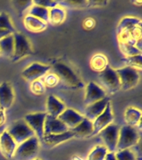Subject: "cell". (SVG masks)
Segmentation results:
<instances>
[{
	"label": "cell",
	"mask_w": 142,
	"mask_h": 160,
	"mask_svg": "<svg viewBox=\"0 0 142 160\" xmlns=\"http://www.w3.org/2000/svg\"><path fill=\"white\" fill-rule=\"evenodd\" d=\"M38 150L39 140L34 136L17 145L13 158L17 160H32L37 155Z\"/></svg>",
	"instance_id": "6da1fadb"
},
{
	"label": "cell",
	"mask_w": 142,
	"mask_h": 160,
	"mask_svg": "<svg viewBox=\"0 0 142 160\" xmlns=\"http://www.w3.org/2000/svg\"><path fill=\"white\" fill-rule=\"evenodd\" d=\"M6 131L12 138L17 145H19L30 138L35 136L34 132L23 119L13 122L9 127H7Z\"/></svg>",
	"instance_id": "7a4b0ae2"
},
{
	"label": "cell",
	"mask_w": 142,
	"mask_h": 160,
	"mask_svg": "<svg viewBox=\"0 0 142 160\" xmlns=\"http://www.w3.org/2000/svg\"><path fill=\"white\" fill-rule=\"evenodd\" d=\"M140 139L137 128L131 126L125 125L120 129L119 138L116 145V151L130 148L138 143Z\"/></svg>",
	"instance_id": "3957f363"
},
{
	"label": "cell",
	"mask_w": 142,
	"mask_h": 160,
	"mask_svg": "<svg viewBox=\"0 0 142 160\" xmlns=\"http://www.w3.org/2000/svg\"><path fill=\"white\" fill-rule=\"evenodd\" d=\"M98 79L106 92L113 94L121 89V82L118 74L116 70L110 67L109 65L103 71L99 72Z\"/></svg>",
	"instance_id": "277c9868"
},
{
	"label": "cell",
	"mask_w": 142,
	"mask_h": 160,
	"mask_svg": "<svg viewBox=\"0 0 142 160\" xmlns=\"http://www.w3.org/2000/svg\"><path fill=\"white\" fill-rule=\"evenodd\" d=\"M51 69L52 72L57 76L59 81H62L67 86L80 87L82 84V82L74 71L65 63L62 62L56 63L53 67L51 68Z\"/></svg>",
	"instance_id": "5b68a950"
},
{
	"label": "cell",
	"mask_w": 142,
	"mask_h": 160,
	"mask_svg": "<svg viewBox=\"0 0 142 160\" xmlns=\"http://www.w3.org/2000/svg\"><path fill=\"white\" fill-rule=\"evenodd\" d=\"M116 72L119 77L121 89L126 91L131 89L138 84L140 80V70L125 66L121 68H118L116 70Z\"/></svg>",
	"instance_id": "8992f818"
},
{
	"label": "cell",
	"mask_w": 142,
	"mask_h": 160,
	"mask_svg": "<svg viewBox=\"0 0 142 160\" xmlns=\"http://www.w3.org/2000/svg\"><path fill=\"white\" fill-rule=\"evenodd\" d=\"M14 39V49L12 57V62H17L21 58L32 54V50L29 41L26 36L20 32H14L12 33Z\"/></svg>",
	"instance_id": "52a82bcc"
},
{
	"label": "cell",
	"mask_w": 142,
	"mask_h": 160,
	"mask_svg": "<svg viewBox=\"0 0 142 160\" xmlns=\"http://www.w3.org/2000/svg\"><path fill=\"white\" fill-rule=\"evenodd\" d=\"M120 128L117 124L108 125L99 132L101 138L104 142V146L109 152H116V145L119 138Z\"/></svg>",
	"instance_id": "ba28073f"
},
{
	"label": "cell",
	"mask_w": 142,
	"mask_h": 160,
	"mask_svg": "<svg viewBox=\"0 0 142 160\" xmlns=\"http://www.w3.org/2000/svg\"><path fill=\"white\" fill-rule=\"evenodd\" d=\"M47 112H34L29 113L24 117V121L31 128V129L34 132L35 136L38 138V140L42 141V138L44 136L43 132V127Z\"/></svg>",
	"instance_id": "9c48e42d"
},
{
	"label": "cell",
	"mask_w": 142,
	"mask_h": 160,
	"mask_svg": "<svg viewBox=\"0 0 142 160\" xmlns=\"http://www.w3.org/2000/svg\"><path fill=\"white\" fill-rule=\"evenodd\" d=\"M50 70H51V67L48 65L33 62L22 71V76L24 79L29 82H33V81L38 80L41 78L44 77L45 75L48 73Z\"/></svg>",
	"instance_id": "30bf717a"
},
{
	"label": "cell",
	"mask_w": 142,
	"mask_h": 160,
	"mask_svg": "<svg viewBox=\"0 0 142 160\" xmlns=\"http://www.w3.org/2000/svg\"><path fill=\"white\" fill-rule=\"evenodd\" d=\"M113 118H113V113H112L111 104V102H109L102 114H100L92 122L93 132H92L91 137H93L95 135L98 134L102 129H104L105 128L107 127L108 125L111 124Z\"/></svg>",
	"instance_id": "8fae6325"
},
{
	"label": "cell",
	"mask_w": 142,
	"mask_h": 160,
	"mask_svg": "<svg viewBox=\"0 0 142 160\" xmlns=\"http://www.w3.org/2000/svg\"><path fill=\"white\" fill-rule=\"evenodd\" d=\"M107 97V92L99 85L94 82H90L86 88V94H85V104L88 105L103 99Z\"/></svg>",
	"instance_id": "7c38bea8"
},
{
	"label": "cell",
	"mask_w": 142,
	"mask_h": 160,
	"mask_svg": "<svg viewBox=\"0 0 142 160\" xmlns=\"http://www.w3.org/2000/svg\"><path fill=\"white\" fill-rule=\"evenodd\" d=\"M65 124L62 122H61L57 118H54L52 116L47 114L46 118H45L44 127H43V132L45 135L49 134H58V133H62L68 131Z\"/></svg>",
	"instance_id": "4fadbf2b"
},
{
	"label": "cell",
	"mask_w": 142,
	"mask_h": 160,
	"mask_svg": "<svg viewBox=\"0 0 142 160\" xmlns=\"http://www.w3.org/2000/svg\"><path fill=\"white\" fill-rule=\"evenodd\" d=\"M57 118L63 122L68 129L71 130L77 127L82 122L84 118V116L72 108H66Z\"/></svg>",
	"instance_id": "5bb4252c"
},
{
	"label": "cell",
	"mask_w": 142,
	"mask_h": 160,
	"mask_svg": "<svg viewBox=\"0 0 142 160\" xmlns=\"http://www.w3.org/2000/svg\"><path fill=\"white\" fill-rule=\"evenodd\" d=\"M17 147V143L8 134V132L7 131L2 132V135L0 136V151L2 156L7 159L12 158Z\"/></svg>",
	"instance_id": "9a60e30c"
},
{
	"label": "cell",
	"mask_w": 142,
	"mask_h": 160,
	"mask_svg": "<svg viewBox=\"0 0 142 160\" xmlns=\"http://www.w3.org/2000/svg\"><path fill=\"white\" fill-rule=\"evenodd\" d=\"M110 102V98L106 97L103 99L97 101V102L88 105L84 111V118H87L90 121L93 122L100 114H102L105 110L107 105Z\"/></svg>",
	"instance_id": "2e32d148"
},
{
	"label": "cell",
	"mask_w": 142,
	"mask_h": 160,
	"mask_svg": "<svg viewBox=\"0 0 142 160\" xmlns=\"http://www.w3.org/2000/svg\"><path fill=\"white\" fill-rule=\"evenodd\" d=\"M74 138V135L70 130L67 132L58 133V134H49L43 136L42 139V143L45 148H52L57 145L61 144L63 142H66L67 140Z\"/></svg>",
	"instance_id": "e0dca14e"
},
{
	"label": "cell",
	"mask_w": 142,
	"mask_h": 160,
	"mask_svg": "<svg viewBox=\"0 0 142 160\" xmlns=\"http://www.w3.org/2000/svg\"><path fill=\"white\" fill-rule=\"evenodd\" d=\"M14 100V92L8 82L0 84V107L6 110L12 106Z\"/></svg>",
	"instance_id": "ac0fdd59"
},
{
	"label": "cell",
	"mask_w": 142,
	"mask_h": 160,
	"mask_svg": "<svg viewBox=\"0 0 142 160\" xmlns=\"http://www.w3.org/2000/svg\"><path fill=\"white\" fill-rule=\"evenodd\" d=\"M70 131L73 133L74 138H91V135L93 132V124L92 121L84 118L77 127H75Z\"/></svg>",
	"instance_id": "d6986e66"
},
{
	"label": "cell",
	"mask_w": 142,
	"mask_h": 160,
	"mask_svg": "<svg viewBox=\"0 0 142 160\" xmlns=\"http://www.w3.org/2000/svg\"><path fill=\"white\" fill-rule=\"evenodd\" d=\"M66 109V106L55 96H49L47 99V113L54 118H58Z\"/></svg>",
	"instance_id": "ffe728a7"
},
{
	"label": "cell",
	"mask_w": 142,
	"mask_h": 160,
	"mask_svg": "<svg viewBox=\"0 0 142 160\" xmlns=\"http://www.w3.org/2000/svg\"><path fill=\"white\" fill-rule=\"evenodd\" d=\"M14 49L13 35L9 34L0 40V54L3 57L12 58Z\"/></svg>",
	"instance_id": "44dd1931"
},
{
	"label": "cell",
	"mask_w": 142,
	"mask_h": 160,
	"mask_svg": "<svg viewBox=\"0 0 142 160\" xmlns=\"http://www.w3.org/2000/svg\"><path fill=\"white\" fill-rule=\"evenodd\" d=\"M25 28L31 32H41L47 28V22L38 19L37 18L27 15L23 20Z\"/></svg>",
	"instance_id": "7402d4cb"
},
{
	"label": "cell",
	"mask_w": 142,
	"mask_h": 160,
	"mask_svg": "<svg viewBox=\"0 0 142 160\" xmlns=\"http://www.w3.org/2000/svg\"><path fill=\"white\" fill-rule=\"evenodd\" d=\"M138 26H141V20L140 18L134 17L124 18L118 24L117 32H118V34H121L123 32H128L130 30L133 29Z\"/></svg>",
	"instance_id": "603a6c76"
},
{
	"label": "cell",
	"mask_w": 142,
	"mask_h": 160,
	"mask_svg": "<svg viewBox=\"0 0 142 160\" xmlns=\"http://www.w3.org/2000/svg\"><path fill=\"white\" fill-rule=\"evenodd\" d=\"M141 111L136 108L130 107L125 112V120L128 126L136 127L141 120Z\"/></svg>",
	"instance_id": "cb8c5ba5"
},
{
	"label": "cell",
	"mask_w": 142,
	"mask_h": 160,
	"mask_svg": "<svg viewBox=\"0 0 142 160\" xmlns=\"http://www.w3.org/2000/svg\"><path fill=\"white\" fill-rule=\"evenodd\" d=\"M66 18V12L61 6L52 8L49 9L48 22L53 25H59L64 22Z\"/></svg>",
	"instance_id": "d4e9b609"
},
{
	"label": "cell",
	"mask_w": 142,
	"mask_h": 160,
	"mask_svg": "<svg viewBox=\"0 0 142 160\" xmlns=\"http://www.w3.org/2000/svg\"><path fill=\"white\" fill-rule=\"evenodd\" d=\"M30 16L35 17L43 22H48V16H49V9L45 8L38 5L32 4L28 9V14Z\"/></svg>",
	"instance_id": "484cf974"
},
{
	"label": "cell",
	"mask_w": 142,
	"mask_h": 160,
	"mask_svg": "<svg viewBox=\"0 0 142 160\" xmlns=\"http://www.w3.org/2000/svg\"><path fill=\"white\" fill-rule=\"evenodd\" d=\"M108 66L107 57L103 54L98 53L93 56L91 60V67L94 71L102 72Z\"/></svg>",
	"instance_id": "4316f807"
},
{
	"label": "cell",
	"mask_w": 142,
	"mask_h": 160,
	"mask_svg": "<svg viewBox=\"0 0 142 160\" xmlns=\"http://www.w3.org/2000/svg\"><path fill=\"white\" fill-rule=\"evenodd\" d=\"M121 61L124 62L125 66H127V67L134 68L140 70V71L142 68L141 54L136 55V56H132V57H125L124 58H122Z\"/></svg>",
	"instance_id": "83f0119b"
},
{
	"label": "cell",
	"mask_w": 142,
	"mask_h": 160,
	"mask_svg": "<svg viewBox=\"0 0 142 160\" xmlns=\"http://www.w3.org/2000/svg\"><path fill=\"white\" fill-rule=\"evenodd\" d=\"M107 152L108 151L105 146L98 145L90 152L87 160H104Z\"/></svg>",
	"instance_id": "f1b7e54d"
},
{
	"label": "cell",
	"mask_w": 142,
	"mask_h": 160,
	"mask_svg": "<svg viewBox=\"0 0 142 160\" xmlns=\"http://www.w3.org/2000/svg\"><path fill=\"white\" fill-rule=\"evenodd\" d=\"M120 48L125 57H132V56H136V55L141 54V51H140L134 45L127 44L125 42H120Z\"/></svg>",
	"instance_id": "f546056e"
},
{
	"label": "cell",
	"mask_w": 142,
	"mask_h": 160,
	"mask_svg": "<svg viewBox=\"0 0 142 160\" xmlns=\"http://www.w3.org/2000/svg\"><path fill=\"white\" fill-rule=\"evenodd\" d=\"M0 29L8 30L12 33L15 32L13 25H12L10 17L7 12H0Z\"/></svg>",
	"instance_id": "4dcf8cb0"
},
{
	"label": "cell",
	"mask_w": 142,
	"mask_h": 160,
	"mask_svg": "<svg viewBox=\"0 0 142 160\" xmlns=\"http://www.w3.org/2000/svg\"><path fill=\"white\" fill-rule=\"evenodd\" d=\"M116 160H137L135 155L130 149H124L115 152Z\"/></svg>",
	"instance_id": "1f68e13d"
},
{
	"label": "cell",
	"mask_w": 142,
	"mask_h": 160,
	"mask_svg": "<svg viewBox=\"0 0 142 160\" xmlns=\"http://www.w3.org/2000/svg\"><path fill=\"white\" fill-rule=\"evenodd\" d=\"M59 82V79L57 78V77L53 73V72H51V73H47L44 76V79L42 81L43 84L45 85V87H55L56 85Z\"/></svg>",
	"instance_id": "d6a6232c"
},
{
	"label": "cell",
	"mask_w": 142,
	"mask_h": 160,
	"mask_svg": "<svg viewBox=\"0 0 142 160\" xmlns=\"http://www.w3.org/2000/svg\"><path fill=\"white\" fill-rule=\"evenodd\" d=\"M32 3L47 8V9H51L52 8L59 6L58 1H54V0H36V1H33Z\"/></svg>",
	"instance_id": "836d02e7"
},
{
	"label": "cell",
	"mask_w": 142,
	"mask_h": 160,
	"mask_svg": "<svg viewBox=\"0 0 142 160\" xmlns=\"http://www.w3.org/2000/svg\"><path fill=\"white\" fill-rule=\"evenodd\" d=\"M45 85L43 84L42 80H36L32 82L31 85V90L32 92H34L36 94H41L45 91Z\"/></svg>",
	"instance_id": "e575fe53"
},
{
	"label": "cell",
	"mask_w": 142,
	"mask_h": 160,
	"mask_svg": "<svg viewBox=\"0 0 142 160\" xmlns=\"http://www.w3.org/2000/svg\"><path fill=\"white\" fill-rule=\"evenodd\" d=\"M16 5H17L18 7H16L17 8L20 10V12L23 11V10L27 9V8H29L31 6H32L33 3H32V1H17V2H15Z\"/></svg>",
	"instance_id": "d590c367"
},
{
	"label": "cell",
	"mask_w": 142,
	"mask_h": 160,
	"mask_svg": "<svg viewBox=\"0 0 142 160\" xmlns=\"http://www.w3.org/2000/svg\"><path fill=\"white\" fill-rule=\"evenodd\" d=\"M95 25V21L93 18H87V19L85 20L84 22V26L85 28H93V26Z\"/></svg>",
	"instance_id": "8d00e7d4"
},
{
	"label": "cell",
	"mask_w": 142,
	"mask_h": 160,
	"mask_svg": "<svg viewBox=\"0 0 142 160\" xmlns=\"http://www.w3.org/2000/svg\"><path fill=\"white\" fill-rule=\"evenodd\" d=\"M6 122V115H5V110L2 108L0 107V126L5 124Z\"/></svg>",
	"instance_id": "74e56055"
},
{
	"label": "cell",
	"mask_w": 142,
	"mask_h": 160,
	"mask_svg": "<svg viewBox=\"0 0 142 160\" xmlns=\"http://www.w3.org/2000/svg\"><path fill=\"white\" fill-rule=\"evenodd\" d=\"M12 32L8 31V30H6V29H0V40L5 38L6 36L9 34H12Z\"/></svg>",
	"instance_id": "f35d334b"
},
{
	"label": "cell",
	"mask_w": 142,
	"mask_h": 160,
	"mask_svg": "<svg viewBox=\"0 0 142 160\" xmlns=\"http://www.w3.org/2000/svg\"><path fill=\"white\" fill-rule=\"evenodd\" d=\"M104 160H116V156H115V152H107Z\"/></svg>",
	"instance_id": "ab89813d"
},
{
	"label": "cell",
	"mask_w": 142,
	"mask_h": 160,
	"mask_svg": "<svg viewBox=\"0 0 142 160\" xmlns=\"http://www.w3.org/2000/svg\"><path fill=\"white\" fill-rule=\"evenodd\" d=\"M6 129H7V127H6V125L5 124L0 126V136L2 135V132H4L5 131H6Z\"/></svg>",
	"instance_id": "60d3db41"
},
{
	"label": "cell",
	"mask_w": 142,
	"mask_h": 160,
	"mask_svg": "<svg viewBox=\"0 0 142 160\" xmlns=\"http://www.w3.org/2000/svg\"><path fill=\"white\" fill-rule=\"evenodd\" d=\"M32 160H40V159H38V158H34V159H32Z\"/></svg>",
	"instance_id": "b9f144b4"
}]
</instances>
